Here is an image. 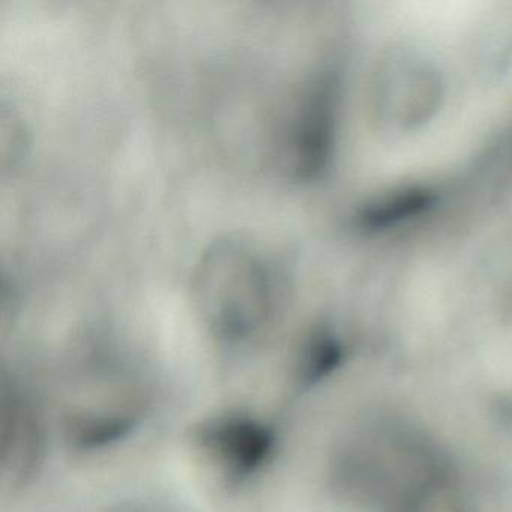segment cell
<instances>
[{"label": "cell", "instance_id": "6da1fadb", "mask_svg": "<svg viewBox=\"0 0 512 512\" xmlns=\"http://www.w3.org/2000/svg\"><path fill=\"white\" fill-rule=\"evenodd\" d=\"M223 266L206 268L205 283L218 305V323L230 335L250 331L263 313L266 283L254 263L245 257L224 259Z\"/></svg>", "mask_w": 512, "mask_h": 512}, {"label": "cell", "instance_id": "7a4b0ae2", "mask_svg": "<svg viewBox=\"0 0 512 512\" xmlns=\"http://www.w3.org/2000/svg\"><path fill=\"white\" fill-rule=\"evenodd\" d=\"M203 446L217 455L230 472L245 475L263 463L272 439L268 431L247 419L229 418L206 425L200 433Z\"/></svg>", "mask_w": 512, "mask_h": 512}, {"label": "cell", "instance_id": "3957f363", "mask_svg": "<svg viewBox=\"0 0 512 512\" xmlns=\"http://www.w3.org/2000/svg\"><path fill=\"white\" fill-rule=\"evenodd\" d=\"M431 202H433V197L428 191H403V193L380 200L376 205H371L362 215V220H364L365 226L374 227V229L394 226L406 218L421 214L425 208L430 206Z\"/></svg>", "mask_w": 512, "mask_h": 512}, {"label": "cell", "instance_id": "277c9868", "mask_svg": "<svg viewBox=\"0 0 512 512\" xmlns=\"http://www.w3.org/2000/svg\"><path fill=\"white\" fill-rule=\"evenodd\" d=\"M341 359L340 344L332 337H320L311 344L305 359V377L317 380L337 367Z\"/></svg>", "mask_w": 512, "mask_h": 512}]
</instances>
